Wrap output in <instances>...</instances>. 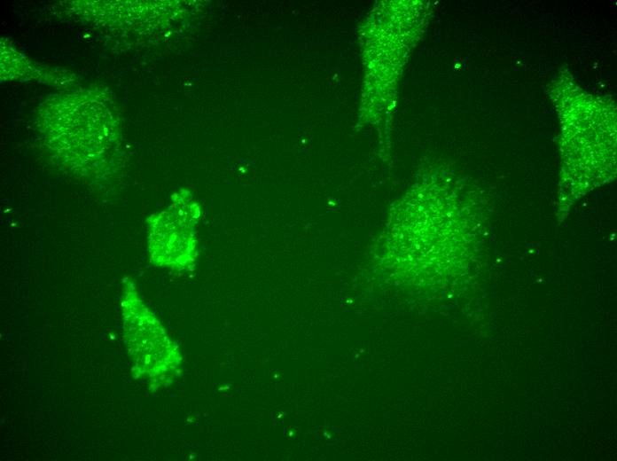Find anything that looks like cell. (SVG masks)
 <instances>
[{"label": "cell", "instance_id": "cell-1", "mask_svg": "<svg viewBox=\"0 0 617 461\" xmlns=\"http://www.w3.org/2000/svg\"><path fill=\"white\" fill-rule=\"evenodd\" d=\"M121 308L134 378L145 381L151 392L172 385L183 373L182 353L131 280L123 281Z\"/></svg>", "mask_w": 617, "mask_h": 461}, {"label": "cell", "instance_id": "cell-2", "mask_svg": "<svg viewBox=\"0 0 617 461\" xmlns=\"http://www.w3.org/2000/svg\"><path fill=\"white\" fill-rule=\"evenodd\" d=\"M199 217L196 209L153 216L149 223L151 262L176 271L191 270L197 258L194 226Z\"/></svg>", "mask_w": 617, "mask_h": 461}]
</instances>
